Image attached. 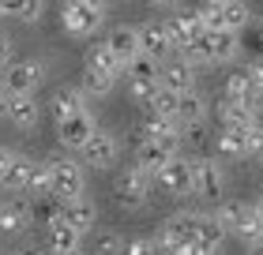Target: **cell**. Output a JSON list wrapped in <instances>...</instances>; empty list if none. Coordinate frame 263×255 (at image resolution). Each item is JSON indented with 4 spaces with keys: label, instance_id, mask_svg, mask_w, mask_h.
I'll list each match as a JSON object with an SVG mask.
<instances>
[{
    "label": "cell",
    "instance_id": "cell-1",
    "mask_svg": "<svg viewBox=\"0 0 263 255\" xmlns=\"http://www.w3.org/2000/svg\"><path fill=\"white\" fill-rule=\"evenodd\" d=\"M154 240H158V251L199 255V248H196V240H199V214H173Z\"/></svg>",
    "mask_w": 263,
    "mask_h": 255
},
{
    "label": "cell",
    "instance_id": "cell-2",
    "mask_svg": "<svg viewBox=\"0 0 263 255\" xmlns=\"http://www.w3.org/2000/svg\"><path fill=\"white\" fill-rule=\"evenodd\" d=\"M214 218L226 225V233L241 237V240H248V244H259L263 240V218L256 214V206H248V203H237V199L222 203Z\"/></svg>",
    "mask_w": 263,
    "mask_h": 255
},
{
    "label": "cell",
    "instance_id": "cell-3",
    "mask_svg": "<svg viewBox=\"0 0 263 255\" xmlns=\"http://www.w3.org/2000/svg\"><path fill=\"white\" fill-rule=\"evenodd\" d=\"M128 90H132V98H136L139 105H147L154 94H158V60H151L147 53H139V56H132L128 60Z\"/></svg>",
    "mask_w": 263,
    "mask_h": 255
},
{
    "label": "cell",
    "instance_id": "cell-4",
    "mask_svg": "<svg viewBox=\"0 0 263 255\" xmlns=\"http://www.w3.org/2000/svg\"><path fill=\"white\" fill-rule=\"evenodd\" d=\"M49 199L83 195V165L71 158H49Z\"/></svg>",
    "mask_w": 263,
    "mask_h": 255
},
{
    "label": "cell",
    "instance_id": "cell-5",
    "mask_svg": "<svg viewBox=\"0 0 263 255\" xmlns=\"http://www.w3.org/2000/svg\"><path fill=\"white\" fill-rule=\"evenodd\" d=\"M105 11L98 4H83V0H64L61 8V27L71 34V38H90L94 30L102 27Z\"/></svg>",
    "mask_w": 263,
    "mask_h": 255
},
{
    "label": "cell",
    "instance_id": "cell-6",
    "mask_svg": "<svg viewBox=\"0 0 263 255\" xmlns=\"http://www.w3.org/2000/svg\"><path fill=\"white\" fill-rule=\"evenodd\" d=\"M151 188H154V180L143 173V169H124L121 176H117V188H113V195L117 203L124 206V210H139V206H147L151 203Z\"/></svg>",
    "mask_w": 263,
    "mask_h": 255
},
{
    "label": "cell",
    "instance_id": "cell-7",
    "mask_svg": "<svg viewBox=\"0 0 263 255\" xmlns=\"http://www.w3.org/2000/svg\"><path fill=\"white\" fill-rule=\"evenodd\" d=\"M192 158H170V162H165L162 169H158V176H154V180H158V188L165 191V195H177V199H181V195H192Z\"/></svg>",
    "mask_w": 263,
    "mask_h": 255
},
{
    "label": "cell",
    "instance_id": "cell-8",
    "mask_svg": "<svg viewBox=\"0 0 263 255\" xmlns=\"http://www.w3.org/2000/svg\"><path fill=\"white\" fill-rule=\"evenodd\" d=\"M30 203H27V191H11L4 199L0 195V237H15L30 225Z\"/></svg>",
    "mask_w": 263,
    "mask_h": 255
},
{
    "label": "cell",
    "instance_id": "cell-9",
    "mask_svg": "<svg viewBox=\"0 0 263 255\" xmlns=\"http://www.w3.org/2000/svg\"><path fill=\"white\" fill-rule=\"evenodd\" d=\"M57 214H61L71 229H79L83 237H87V233H94V225H98V206H94L87 195L57 199Z\"/></svg>",
    "mask_w": 263,
    "mask_h": 255
},
{
    "label": "cell",
    "instance_id": "cell-10",
    "mask_svg": "<svg viewBox=\"0 0 263 255\" xmlns=\"http://www.w3.org/2000/svg\"><path fill=\"white\" fill-rule=\"evenodd\" d=\"M192 195L207 199V203H218L222 199V169L211 162V158H192Z\"/></svg>",
    "mask_w": 263,
    "mask_h": 255
},
{
    "label": "cell",
    "instance_id": "cell-11",
    "mask_svg": "<svg viewBox=\"0 0 263 255\" xmlns=\"http://www.w3.org/2000/svg\"><path fill=\"white\" fill-rule=\"evenodd\" d=\"M94 128H98V124H94V116L87 113V109H79V113L57 120V135H61V143H64L68 150H79L83 143L94 135Z\"/></svg>",
    "mask_w": 263,
    "mask_h": 255
},
{
    "label": "cell",
    "instance_id": "cell-12",
    "mask_svg": "<svg viewBox=\"0 0 263 255\" xmlns=\"http://www.w3.org/2000/svg\"><path fill=\"white\" fill-rule=\"evenodd\" d=\"M45 248L57 251V255H71V251H83V233L79 229H71L61 214L53 210L49 218V229H45Z\"/></svg>",
    "mask_w": 263,
    "mask_h": 255
},
{
    "label": "cell",
    "instance_id": "cell-13",
    "mask_svg": "<svg viewBox=\"0 0 263 255\" xmlns=\"http://www.w3.org/2000/svg\"><path fill=\"white\" fill-rule=\"evenodd\" d=\"M45 83V68L38 60H15V64L4 68V90H38Z\"/></svg>",
    "mask_w": 263,
    "mask_h": 255
},
{
    "label": "cell",
    "instance_id": "cell-14",
    "mask_svg": "<svg viewBox=\"0 0 263 255\" xmlns=\"http://www.w3.org/2000/svg\"><path fill=\"white\" fill-rule=\"evenodd\" d=\"M8 94V120L15 124L19 131H30L38 124V98H34L30 90H4Z\"/></svg>",
    "mask_w": 263,
    "mask_h": 255
},
{
    "label": "cell",
    "instance_id": "cell-15",
    "mask_svg": "<svg viewBox=\"0 0 263 255\" xmlns=\"http://www.w3.org/2000/svg\"><path fill=\"white\" fill-rule=\"evenodd\" d=\"M139 53H147L151 60H158V64L173 56V42H170L165 23H143L139 27Z\"/></svg>",
    "mask_w": 263,
    "mask_h": 255
},
{
    "label": "cell",
    "instance_id": "cell-16",
    "mask_svg": "<svg viewBox=\"0 0 263 255\" xmlns=\"http://www.w3.org/2000/svg\"><path fill=\"white\" fill-rule=\"evenodd\" d=\"M83 158H87V165L90 169H105V165H113V158L117 150H121V143H117V135H109V131H98L94 128V135L83 143Z\"/></svg>",
    "mask_w": 263,
    "mask_h": 255
},
{
    "label": "cell",
    "instance_id": "cell-17",
    "mask_svg": "<svg viewBox=\"0 0 263 255\" xmlns=\"http://www.w3.org/2000/svg\"><path fill=\"white\" fill-rule=\"evenodd\" d=\"M158 83H162L165 90H177V94L192 90L196 87V68L184 64L181 56H177V60H162V64H158Z\"/></svg>",
    "mask_w": 263,
    "mask_h": 255
},
{
    "label": "cell",
    "instance_id": "cell-18",
    "mask_svg": "<svg viewBox=\"0 0 263 255\" xmlns=\"http://www.w3.org/2000/svg\"><path fill=\"white\" fill-rule=\"evenodd\" d=\"M165 30H170V42H173V49H181L184 42H192V38H199L203 30V15H199V8H192V11H184V15H173V19H165Z\"/></svg>",
    "mask_w": 263,
    "mask_h": 255
},
{
    "label": "cell",
    "instance_id": "cell-19",
    "mask_svg": "<svg viewBox=\"0 0 263 255\" xmlns=\"http://www.w3.org/2000/svg\"><path fill=\"white\" fill-rule=\"evenodd\" d=\"M207 120V98L192 87V90H181L177 94V124L181 128H192V124H203Z\"/></svg>",
    "mask_w": 263,
    "mask_h": 255
},
{
    "label": "cell",
    "instance_id": "cell-20",
    "mask_svg": "<svg viewBox=\"0 0 263 255\" xmlns=\"http://www.w3.org/2000/svg\"><path fill=\"white\" fill-rule=\"evenodd\" d=\"M105 45H109L113 56L128 68V60L139 56V27H113L109 38H105Z\"/></svg>",
    "mask_w": 263,
    "mask_h": 255
},
{
    "label": "cell",
    "instance_id": "cell-21",
    "mask_svg": "<svg viewBox=\"0 0 263 255\" xmlns=\"http://www.w3.org/2000/svg\"><path fill=\"white\" fill-rule=\"evenodd\" d=\"M211 38V60L214 64H230V60H237V53H241V34L237 30H207Z\"/></svg>",
    "mask_w": 263,
    "mask_h": 255
},
{
    "label": "cell",
    "instance_id": "cell-22",
    "mask_svg": "<svg viewBox=\"0 0 263 255\" xmlns=\"http://www.w3.org/2000/svg\"><path fill=\"white\" fill-rule=\"evenodd\" d=\"M87 71H98V75H109V79H121V71H124V64L113 56V49L105 42H98V45H90L87 49Z\"/></svg>",
    "mask_w": 263,
    "mask_h": 255
},
{
    "label": "cell",
    "instance_id": "cell-23",
    "mask_svg": "<svg viewBox=\"0 0 263 255\" xmlns=\"http://www.w3.org/2000/svg\"><path fill=\"white\" fill-rule=\"evenodd\" d=\"M226 225L218 222L214 214H199V240H196V248H199V255H211V251H218L222 244H226Z\"/></svg>",
    "mask_w": 263,
    "mask_h": 255
},
{
    "label": "cell",
    "instance_id": "cell-24",
    "mask_svg": "<svg viewBox=\"0 0 263 255\" xmlns=\"http://www.w3.org/2000/svg\"><path fill=\"white\" fill-rule=\"evenodd\" d=\"M226 98L230 102H245V105H259V94H256V83H252V75H248V68L230 71V79H226Z\"/></svg>",
    "mask_w": 263,
    "mask_h": 255
},
{
    "label": "cell",
    "instance_id": "cell-25",
    "mask_svg": "<svg viewBox=\"0 0 263 255\" xmlns=\"http://www.w3.org/2000/svg\"><path fill=\"white\" fill-rule=\"evenodd\" d=\"M79 109H87V94H83V87H61L53 94V102H49L53 120L71 116V113H79Z\"/></svg>",
    "mask_w": 263,
    "mask_h": 255
},
{
    "label": "cell",
    "instance_id": "cell-26",
    "mask_svg": "<svg viewBox=\"0 0 263 255\" xmlns=\"http://www.w3.org/2000/svg\"><path fill=\"white\" fill-rule=\"evenodd\" d=\"M30 169H34V158H27V154H11V162H8V169H4V176H0V184H4L8 191H27Z\"/></svg>",
    "mask_w": 263,
    "mask_h": 255
},
{
    "label": "cell",
    "instance_id": "cell-27",
    "mask_svg": "<svg viewBox=\"0 0 263 255\" xmlns=\"http://www.w3.org/2000/svg\"><path fill=\"white\" fill-rule=\"evenodd\" d=\"M170 158H173V154H165V150L158 147V143L143 139V147H139V158H136V169H143V173H147V176L154 180V176H158V169H162L165 162H170Z\"/></svg>",
    "mask_w": 263,
    "mask_h": 255
},
{
    "label": "cell",
    "instance_id": "cell-28",
    "mask_svg": "<svg viewBox=\"0 0 263 255\" xmlns=\"http://www.w3.org/2000/svg\"><path fill=\"white\" fill-rule=\"evenodd\" d=\"M173 53L181 56L184 64H192V68H199V64H214V60H211V38H207V30H203L199 38L184 42L181 49H173Z\"/></svg>",
    "mask_w": 263,
    "mask_h": 255
},
{
    "label": "cell",
    "instance_id": "cell-29",
    "mask_svg": "<svg viewBox=\"0 0 263 255\" xmlns=\"http://www.w3.org/2000/svg\"><path fill=\"white\" fill-rule=\"evenodd\" d=\"M0 8H4V15L19 19V23H38L45 0H0Z\"/></svg>",
    "mask_w": 263,
    "mask_h": 255
},
{
    "label": "cell",
    "instance_id": "cell-30",
    "mask_svg": "<svg viewBox=\"0 0 263 255\" xmlns=\"http://www.w3.org/2000/svg\"><path fill=\"white\" fill-rule=\"evenodd\" d=\"M218 11H222V27H226V30H241L245 23L252 19V11H248L245 0H222Z\"/></svg>",
    "mask_w": 263,
    "mask_h": 255
},
{
    "label": "cell",
    "instance_id": "cell-31",
    "mask_svg": "<svg viewBox=\"0 0 263 255\" xmlns=\"http://www.w3.org/2000/svg\"><path fill=\"white\" fill-rule=\"evenodd\" d=\"M147 109H151L154 116H165V120H173V124H177V90L158 87V94L147 102Z\"/></svg>",
    "mask_w": 263,
    "mask_h": 255
},
{
    "label": "cell",
    "instance_id": "cell-32",
    "mask_svg": "<svg viewBox=\"0 0 263 255\" xmlns=\"http://www.w3.org/2000/svg\"><path fill=\"white\" fill-rule=\"evenodd\" d=\"M27 195H34V199H49V165H45V162H34L30 180H27Z\"/></svg>",
    "mask_w": 263,
    "mask_h": 255
},
{
    "label": "cell",
    "instance_id": "cell-33",
    "mask_svg": "<svg viewBox=\"0 0 263 255\" xmlns=\"http://www.w3.org/2000/svg\"><path fill=\"white\" fill-rule=\"evenodd\" d=\"M113 87H117V79L98 75V71H87V68H83V94H90V98H105Z\"/></svg>",
    "mask_w": 263,
    "mask_h": 255
},
{
    "label": "cell",
    "instance_id": "cell-34",
    "mask_svg": "<svg viewBox=\"0 0 263 255\" xmlns=\"http://www.w3.org/2000/svg\"><path fill=\"white\" fill-rule=\"evenodd\" d=\"M237 34H241V42L248 45V49H256V53L263 56V23H252V19H248Z\"/></svg>",
    "mask_w": 263,
    "mask_h": 255
},
{
    "label": "cell",
    "instance_id": "cell-35",
    "mask_svg": "<svg viewBox=\"0 0 263 255\" xmlns=\"http://www.w3.org/2000/svg\"><path fill=\"white\" fill-rule=\"evenodd\" d=\"M90 248H94V251H124V240L117 237V233H94Z\"/></svg>",
    "mask_w": 263,
    "mask_h": 255
},
{
    "label": "cell",
    "instance_id": "cell-36",
    "mask_svg": "<svg viewBox=\"0 0 263 255\" xmlns=\"http://www.w3.org/2000/svg\"><path fill=\"white\" fill-rule=\"evenodd\" d=\"M124 251L132 255H151V251H158V240H151V237H136V240H128Z\"/></svg>",
    "mask_w": 263,
    "mask_h": 255
},
{
    "label": "cell",
    "instance_id": "cell-37",
    "mask_svg": "<svg viewBox=\"0 0 263 255\" xmlns=\"http://www.w3.org/2000/svg\"><path fill=\"white\" fill-rule=\"evenodd\" d=\"M248 75H252V83H256V94L263 98V56L256 60V64H248Z\"/></svg>",
    "mask_w": 263,
    "mask_h": 255
},
{
    "label": "cell",
    "instance_id": "cell-38",
    "mask_svg": "<svg viewBox=\"0 0 263 255\" xmlns=\"http://www.w3.org/2000/svg\"><path fill=\"white\" fill-rule=\"evenodd\" d=\"M8 64H11V42H8V34H0V71Z\"/></svg>",
    "mask_w": 263,
    "mask_h": 255
},
{
    "label": "cell",
    "instance_id": "cell-39",
    "mask_svg": "<svg viewBox=\"0 0 263 255\" xmlns=\"http://www.w3.org/2000/svg\"><path fill=\"white\" fill-rule=\"evenodd\" d=\"M11 154H15V150H8V147H0V176H4V169H8V162H11Z\"/></svg>",
    "mask_w": 263,
    "mask_h": 255
},
{
    "label": "cell",
    "instance_id": "cell-40",
    "mask_svg": "<svg viewBox=\"0 0 263 255\" xmlns=\"http://www.w3.org/2000/svg\"><path fill=\"white\" fill-rule=\"evenodd\" d=\"M8 116V94H4V87H0V120Z\"/></svg>",
    "mask_w": 263,
    "mask_h": 255
},
{
    "label": "cell",
    "instance_id": "cell-41",
    "mask_svg": "<svg viewBox=\"0 0 263 255\" xmlns=\"http://www.w3.org/2000/svg\"><path fill=\"white\" fill-rule=\"evenodd\" d=\"M256 214H259V218H263V199H259V203H256Z\"/></svg>",
    "mask_w": 263,
    "mask_h": 255
},
{
    "label": "cell",
    "instance_id": "cell-42",
    "mask_svg": "<svg viewBox=\"0 0 263 255\" xmlns=\"http://www.w3.org/2000/svg\"><path fill=\"white\" fill-rule=\"evenodd\" d=\"M83 4H98V8H102V4H105V0H83Z\"/></svg>",
    "mask_w": 263,
    "mask_h": 255
},
{
    "label": "cell",
    "instance_id": "cell-43",
    "mask_svg": "<svg viewBox=\"0 0 263 255\" xmlns=\"http://www.w3.org/2000/svg\"><path fill=\"white\" fill-rule=\"evenodd\" d=\"M154 4H173V0H154Z\"/></svg>",
    "mask_w": 263,
    "mask_h": 255
},
{
    "label": "cell",
    "instance_id": "cell-44",
    "mask_svg": "<svg viewBox=\"0 0 263 255\" xmlns=\"http://www.w3.org/2000/svg\"><path fill=\"white\" fill-rule=\"evenodd\" d=\"M0 87H4V71H0Z\"/></svg>",
    "mask_w": 263,
    "mask_h": 255
},
{
    "label": "cell",
    "instance_id": "cell-45",
    "mask_svg": "<svg viewBox=\"0 0 263 255\" xmlns=\"http://www.w3.org/2000/svg\"><path fill=\"white\" fill-rule=\"evenodd\" d=\"M211 4H222V0H211Z\"/></svg>",
    "mask_w": 263,
    "mask_h": 255
},
{
    "label": "cell",
    "instance_id": "cell-46",
    "mask_svg": "<svg viewBox=\"0 0 263 255\" xmlns=\"http://www.w3.org/2000/svg\"><path fill=\"white\" fill-rule=\"evenodd\" d=\"M0 15H4V8H0Z\"/></svg>",
    "mask_w": 263,
    "mask_h": 255
}]
</instances>
